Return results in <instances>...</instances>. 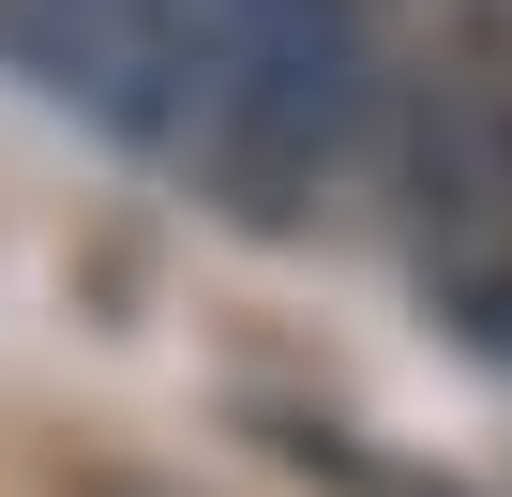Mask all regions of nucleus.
I'll use <instances>...</instances> for the list:
<instances>
[{
	"label": "nucleus",
	"instance_id": "nucleus-1",
	"mask_svg": "<svg viewBox=\"0 0 512 497\" xmlns=\"http://www.w3.org/2000/svg\"><path fill=\"white\" fill-rule=\"evenodd\" d=\"M181 31L196 106L166 166H196V196L256 241L302 226L377 136V0H181Z\"/></svg>",
	"mask_w": 512,
	"mask_h": 497
},
{
	"label": "nucleus",
	"instance_id": "nucleus-2",
	"mask_svg": "<svg viewBox=\"0 0 512 497\" xmlns=\"http://www.w3.org/2000/svg\"><path fill=\"white\" fill-rule=\"evenodd\" d=\"M407 181H422V272L467 317H512V76L452 61L407 121Z\"/></svg>",
	"mask_w": 512,
	"mask_h": 497
},
{
	"label": "nucleus",
	"instance_id": "nucleus-3",
	"mask_svg": "<svg viewBox=\"0 0 512 497\" xmlns=\"http://www.w3.org/2000/svg\"><path fill=\"white\" fill-rule=\"evenodd\" d=\"M0 46L31 61V91L91 106L121 151H181V106H196L181 0H0Z\"/></svg>",
	"mask_w": 512,
	"mask_h": 497
}]
</instances>
